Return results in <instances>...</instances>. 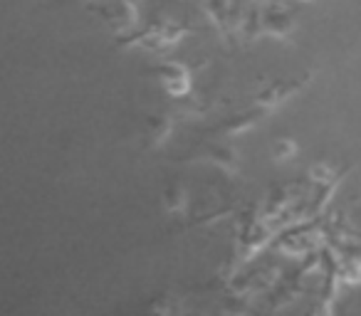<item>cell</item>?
Instances as JSON below:
<instances>
[{
	"instance_id": "obj_2",
	"label": "cell",
	"mask_w": 361,
	"mask_h": 316,
	"mask_svg": "<svg viewBox=\"0 0 361 316\" xmlns=\"http://www.w3.org/2000/svg\"><path fill=\"white\" fill-rule=\"evenodd\" d=\"M188 316H198V314H188Z\"/></svg>"
},
{
	"instance_id": "obj_1",
	"label": "cell",
	"mask_w": 361,
	"mask_h": 316,
	"mask_svg": "<svg viewBox=\"0 0 361 316\" xmlns=\"http://www.w3.org/2000/svg\"><path fill=\"white\" fill-rule=\"evenodd\" d=\"M183 206H186V193H183V191L173 188V191L166 193V208H169L171 213L183 210Z\"/></svg>"
}]
</instances>
